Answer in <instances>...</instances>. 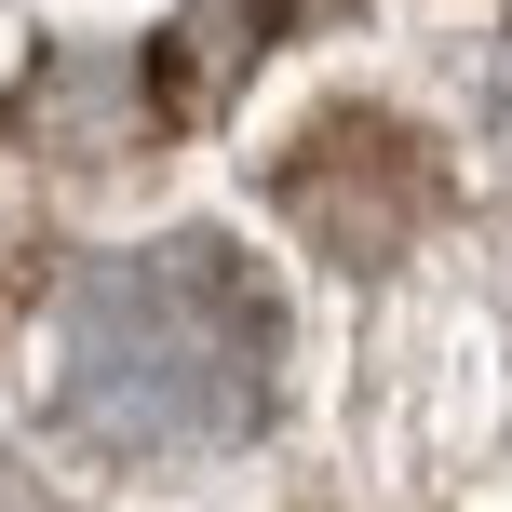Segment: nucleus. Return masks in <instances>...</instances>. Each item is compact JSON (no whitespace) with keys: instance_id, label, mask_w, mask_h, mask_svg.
I'll return each instance as SVG.
<instances>
[{"instance_id":"nucleus-1","label":"nucleus","mask_w":512,"mask_h":512,"mask_svg":"<svg viewBox=\"0 0 512 512\" xmlns=\"http://www.w3.org/2000/svg\"><path fill=\"white\" fill-rule=\"evenodd\" d=\"M256 378H270V310L216 243L108 256L54 310V405L108 445H216L256 418Z\"/></svg>"}]
</instances>
